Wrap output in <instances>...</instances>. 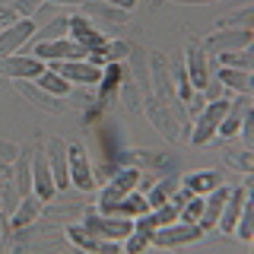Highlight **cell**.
I'll return each instance as SVG.
<instances>
[{
  "label": "cell",
  "instance_id": "6da1fadb",
  "mask_svg": "<svg viewBox=\"0 0 254 254\" xmlns=\"http://www.w3.org/2000/svg\"><path fill=\"white\" fill-rule=\"evenodd\" d=\"M137 185H140V169L121 165V169H118V172L108 178V185L102 188V200H99V203H102V213H105L108 206H115L118 200H121V197H127Z\"/></svg>",
  "mask_w": 254,
  "mask_h": 254
},
{
  "label": "cell",
  "instance_id": "7a4b0ae2",
  "mask_svg": "<svg viewBox=\"0 0 254 254\" xmlns=\"http://www.w3.org/2000/svg\"><path fill=\"white\" fill-rule=\"evenodd\" d=\"M229 102L232 99H213L210 105L203 108V115L197 118V127H194V133H190V143H210V137L216 133V127H219V121L229 115Z\"/></svg>",
  "mask_w": 254,
  "mask_h": 254
},
{
  "label": "cell",
  "instance_id": "3957f363",
  "mask_svg": "<svg viewBox=\"0 0 254 254\" xmlns=\"http://www.w3.org/2000/svg\"><path fill=\"white\" fill-rule=\"evenodd\" d=\"M32 54H35L38 61H83L89 51L79 42H73V38H70V42L67 38H51V42H38Z\"/></svg>",
  "mask_w": 254,
  "mask_h": 254
},
{
  "label": "cell",
  "instance_id": "277c9868",
  "mask_svg": "<svg viewBox=\"0 0 254 254\" xmlns=\"http://www.w3.org/2000/svg\"><path fill=\"white\" fill-rule=\"evenodd\" d=\"M203 235V229L197 222H169V226H159L149 242L159 245V248H172V245H188V242H197Z\"/></svg>",
  "mask_w": 254,
  "mask_h": 254
},
{
  "label": "cell",
  "instance_id": "5b68a950",
  "mask_svg": "<svg viewBox=\"0 0 254 254\" xmlns=\"http://www.w3.org/2000/svg\"><path fill=\"white\" fill-rule=\"evenodd\" d=\"M86 229L111 238V242H121V238H127L133 232V222L124 216H115V213H89L86 216Z\"/></svg>",
  "mask_w": 254,
  "mask_h": 254
},
{
  "label": "cell",
  "instance_id": "8992f818",
  "mask_svg": "<svg viewBox=\"0 0 254 254\" xmlns=\"http://www.w3.org/2000/svg\"><path fill=\"white\" fill-rule=\"evenodd\" d=\"M67 175H70V185H76L79 190H92L95 188V178H92V169H89V159H86L83 143L67 146Z\"/></svg>",
  "mask_w": 254,
  "mask_h": 254
},
{
  "label": "cell",
  "instance_id": "52a82bcc",
  "mask_svg": "<svg viewBox=\"0 0 254 254\" xmlns=\"http://www.w3.org/2000/svg\"><path fill=\"white\" fill-rule=\"evenodd\" d=\"M254 42V32L251 29H219L216 35H210L203 42V51L213 54H226V51H242Z\"/></svg>",
  "mask_w": 254,
  "mask_h": 254
},
{
  "label": "cell",
  "instance_id": "ba28073f",
  "mask_svg": "<svg viewBox=\"0 0 254 254\" xmlns=\"http://www.w3.org/2000/svg\"><path fill=\"white\" fill-rule=\"evenodd\" d=\"M54 73L64 76L67 83H79V86H92L102 79V67H95L89 61H51Z\"/></svg>",
  "mask_w": 254,
  "mask_h": 254
},
{
  "label": "cell",
  "instance_id": "9c48e42d",
  "mask_svg": "<svg viewBox=\"0 0 254 254\" xmlns=\"http://www.w3.org/2000/svg\"><path fill=\"white\" fill-rule=\"evenodd\" d=\"M149 67H153V83L159 89V102H162L165 108L178 111V121H185V115H181V108H178V95L172 89V76H169V67H165V58L162 54H153V58H149Z\"/></svg>",
  "mask_w": 254,
  "mask_h": 254
},
{
  "label": "cell",
  "instance_id": "30bf717a",
  "mask_svg": "<svg viewBox=\"0 0 254 254\" xmlns=\"http://www.w3.org/2000/svg\"><path fill=\"white\" fill-rule=\"evenodd\" d=\"M143 102H146V118L153 121V127L169 143H175V140H178V118L172 115V108H165L159 99H153V95H146Z\"/></svg>",
  "mask_w": 254,
  "mask_h": 254
},
{
  "label": "cell",
  "instance_id": "8fae6325",
  "mask_svg": "<svg viewBox=\"0 0 254 254\" xmlns=\"http://www.w3.org/2000/svg\"><path fill=\"white\" fill-rule=\"evenodd\" d=\"M42 70L45 67L35 54H6V58H0V73L10 79H29V76H38Z\"/></svg>",
  "mask_w": 254,
  "mask_h": 254
},
{
  "label": "cell",
  "instance_id": "7c38bea8",
  "mask_svg": "<svg viewBox=\"0 0 254 254\" xmlns=\"http://www.w3.org/2000/svg\"><path fill=\"white\" fill-rule=\"evenodd\" d=\"M35 35V22L32 19H16L13 26L0 29V58H6V54H16L22 45H26V38Z\"/></svg>",
  "mask_w": 254,
  "mask_h": 254
},
{
  "label": "cell",
  "instance_id": "4fadbf2b",
  "mask_svg": "<svg viewBox=\"0 0 254 254\" xmlns=\"http://www.w3.org/2000/svg\"><path fill=\"white\" fill-rule=\"evenodd\" d=\"M13 83H16V92H19L22 99H29L35 108H42V111H51V115H64V111H67V105H61V102L54 99L51 92H45L42 86L29 83V79H13Z\"/></svg>",
  "mask_w": 254,
  "mask_h": 254
},
{
  "label": "cell",
  "instance_id": "5bb4252c",
  "mask_svg": "<svg viewBox=\"0 0 254 254\" xmlns=\"http://www.w3.org/2000/svg\"><path fill=\"white\" fill-rule=\"evenodd\" d=\"M48 165H51V178H54V188L64 190L70 188V175H67V143H64L61 137H54L51 143H48Z\"/></svg>",
  "mask_w": 254,
  "mask_h": 254
},
{
  "label": "cell",
  "instance_id": "9a60e30c",
  "mask_svg": "<svg viewBox=\"0 0 254 254\" xmlns=\"http://www.w3.org/2000/svg\"><path fill=\"white\" fill-rule=\"evenodd\" d=\"M67 32L73 35V42H79V45L86 48V51H99V48L108 42V38L102 35V29H95L89 19H83V16L67 19Z\"/></svg>",
  "mask_w": 254,
  "mask_h": 254
},
{
  "label": "cell",
  "instance_id": "2e32d148",
  "mask_svg": "<svg viewBox=\"0 0 254 254\" xmlns=\"http://www.w3.org/2000/svg\"><path fill=\"white\" fill-rule=\"evenodd\" d=\"M32 190H35L38 197L48 203L54 197V178H51V165H48V156L45 153H35V159H32Z\"/></svg>",
  "mask_w": 254,
  "mask_h": 254
},
{
  "label": "cell",
  "instance_id": "e0dca14e",
  "mask_svg": "<svg viewBox=\"0 0 254 254\" xmlns=\"http://www.w3.org/2000/svg\"><path fill=\"white\" fill-rule=\"evenodd\" d=\"M67 238L76 245V248H86V251H115V242L86 226H67Z\"/></svg>",
  "mask_w": 254,
  "mask_h": 254
},
{
  "label": "cell",
  "instance_id": "ac0fdd59",
  "mask_svg": "<svg viewBox=\"0 0 254 254\" xmlns=\"http://www.w3.org/2000/svg\"><path fill=\"white\" fill-rule=\"evenodd\" d=\"M188 79H190V89H206L210 76H206V51L203 45H188Z\"/></svg>",
  "mask_w": 254,
  "mask_h": 254
},
{
  "label": "cell",
  "instance_id": "d6986e66",
  "mask_svg": "<svg viewBox=\"0 0 254 254\" xmlns=\"http://www.w3.org/2000/svg\"><path fill=\"white\" fill-rule=\"evenodd\" d=\"M226 197H229V188H226V185L206 190V197H203V213H200V222H197L203 232L216 226V219H219V213H222V203H226Z\"/></svg>",
  "mask_w": 254,
  "mask_h": 254
},
{
  "label": "cell",
  "instance_id": "ffe728a7",
  "mask_svg": "<svg viewBox=\"0 0 254 254\" xmlns=\"http://www.w3.org/2000/svg\"><path fill=\"white\" fill-rule=\"evenodd\" d=\"M248 188H235V190H229V197H226V203H222V213H219V226H222V232H232L235 229V219H238V213H242V206L245 200H248Z\"/></svg>",
  "mask_w": 254,
  "mask_h": 254
},
{
  "label": "cell",
  "instance_id": "44dd1931",
  "mask_svg": "<svg viewBox=\"0 0 254 254\" xmlns=\"http://www.w3.org/2000/svg\"><path fill=\"white\" fill-rule=\"evenodd\" d=\"M121 165H130V169H169V159L149 153V149H124Z\"/></svg>",
  "mask_w": 254,
  "mask_h": 254
},
{
  "label": "cell",
  "instance_id": "7402d4cb",
  "mask_svg": "<svg viewBox=\"0 0 254 254\" xmlns=\"http://www.w3.org/2000/svg\"><path fill=\"white\" fill-rule=\"evenodd\" d=\"M83 19H99V22L121 26L127 19V10H118V6H111V3H92V0H86L83 3Z\"/></svg>",
  "mask_w": 254,
  "mask_h": 254
},
{
  "label": "cell",
  "instance_id": "603a6c76",
  "mask_svg": "<svg viewBox=\"0 0 254 254\" xmlns=\"http://www.w3.org/2000/svg\"><path fill=\"white\" fill-rule=\"evenodd\" d=\"M133 48L127 42H105L99 48V51H89L86 58H89V64H95V67H105V64H118L121 58H127Z\"/></svg>",
  "mask_w": 254,
  "mask_h": 254
},
{
  "label": "cell",
  "instance_id": "cb8c5ba5",
  "mask_svg": "<svg viewBox=\"0 0 254 254\" xmlns=\"http://www.w3.org/2000/svg\"><path fill=\"white\" fill-rule=\"evenodd\" d=\"M105 213H115V216H124V219H130V216H143V213H149V203H146V197L143 194H127V197H121L115 206H108Z\"/></svg>",
  "mask_w": 254,
  "mask_h": 254
},
{
  "label": "cell",
  "instance_id": "d4e9b609",
  "mask_svg": "<svg viewBox=\"0 0 254 254\" xmlns=\"http://www.w3.org/2000/svg\"><path fill=\"white\" fill-rule=\"evenodd\" d=\"M121 76H124V70L118 67V64H105L102 67V79H99V105H108L111 102V95H115V89L121 86Z\"/></svg>",
  "mask_w": 254,
  "mask_h": 254
},
{
  "label": "cell",
  "instance_id": "484cf974",
  "mask_svg": "<svg viewBox=\"0 0 254 254\" xmlns=\"http://www.w3.org/2000/svg\"><path fill=\"white\" fill-rule=\"evenodd\" d=\"M38 6H42V0H13L6 10H0V26L6 29V26H13L16 19H29Z\"/></svg>",
  "mask_w": 254,
  "mask_h": 254
},
{
  "label": "cell",
  "instance_id": "4316f807",
  "mask_svg": "<svg viewBox=\"0 0 254 254\" xmlns=\"http://www.w3.org/2000/svg\"><path fill=\"white\" fill-rule=\"evenodd\" d=\"M219 83L226 86V89H235V92H242V95H251L254 89V79L248 70H232V67H222V73H219Z\"/></svg>",
  "mask_w": 254,
  "mask_h": 254
},
{
  "label": "cell",
  "instance_id": "83f0119b",
  "mask_svg": "<svg viewBox=\"0 0 254 254\" xmlns=\"http://www.w3.org/2000/svg\"><path fill=\"white\" fill-rule=\"evenodd\" d=\"M42 197L38 194H26L22 197V203H19V210H16V216H13V229H22V226H29L32 219L42 213Z\"/></svg>",
  "mask_w": 254,
  "mask_h": 254
},
{
  "label": "cell",
  "instance_id": "f1b7e54d",
  "mask_svg": "<svg viewBox=\"0 0 254 254\" xmlns=\"http://www.w3.org/2000/svg\"><path fill=\"white\" fill-rule=\"evenodd\" d=\"M219 185H222V178H219V172H213V169L190 172L188 178H185V188H190L194 194H206V190H213V188H219Z\"/></svg>",
  "mask_w": 254,
  "mask_h": 254
},
{
  "label": "cell",
  "instance_id": "f546056e",
  "mask_svg": "<svg viewBox=\"0 0 254 254\" xmlns=\"http://www.w3.org/2000/svg\"><path fill=\"white\" fill-rule=\"evenodd\" d=\"M35 86H42V89L51 92V95H67L70 92V83L64 76H58L54 70H42V73L35 76Z\"/></svg>",
  "mask_w": 254,
  "mask_h": 254
},
{
  "label": "cell",
  "instance_id": "4dcf8cb0",
  "mask_svg": "<svg viewBox=\"0 0 254 254\" xmlns=\"http://www.w3.org/2000/svg\"><path fill=\"white\" fill-rule=\"evenodd\" d=\"M219 61H222V67L248 70V73H251V67H254V58H251L248 48H242V51H226V54H219Z\"/></svg>",
  "mask_w": 254,
  "mask_h": 254
},
{
  "label": "cell",
  "instance_id": "1f68e13d",
  "mask_svg": "<svg viewBox=\"0 0 254 254\" xmlns=\"http://www.w3.org/2000/svg\"><path fill=\"white\" fill-rule=\"evenodd\" d=\"M19 172H16V188H19V194L26 197L32 194V162H29V153H19Z\"/></svg>",
  "mask_w": 254,
  "mask_h": 254
},
{
  "label": "cell",
  "instance_id": "d6a6232c",
  "mask_svg": "<svg viewBox=\"0 0 254 254\" xmlns=\"http://www.w3.org/2000/svg\"><path fill=\"white\" fill-rule=\"evenodd\" d=\"M181 222H200V213H203V197L200 194H194L190 200L181 206Z\"/></svg>",
  "mask_w": 254,
  "mask_h": 254
},
{
  "label": "cell",
  "instance_id": "836d02e7",
  "mask_svg": "<svg viewBox=\"0 0 254 254\" xmlns=\"http://www.w3.org/2000/svg\"><path fill=\"white\" fill-rule=\"evenodd\" d=\"M219 26L222 29H251L254 26V10L248 6V10H242V13H235V16H226Z\"/></svg>",
  "mask_w": 254,
  "mask_h": 254
},
{
  "label": "cell",
  "instance_id": "e575fe53",
  "mask_svg": "<svg viewBox=\"0 0 254 254\" xmlns=\"http://www.w3.org/2000/svg\"><path fill=\"white\" fill-rule=\"evenodd\" d=\"M226 162L235 165V169H242V172H251V169H254L251 149H229V153H226Z\"/></svg>",
  "mask_w": 254,
  "mask_h": 254
},
{
  "label": "cell",
  "instance_id": "d590c367",
  "mask_svg": "<svg viewBox=\"0 0 254 254\" xmlns=\"http://www.w3.org/2000/svg\"><path fill=\"white\" fill-rule=\"evenodd\" d=\"M178 188V178H172V181H162V185H156L153 190H149V197H146V203L149 206H162L165 203V197H169V190Z\"/></svg>",
  "mask_w": 254,
  "mask_h": 254
},
{
  "label": "cell",
  "instance_id": "8d00e7d4",
  "mask_svg": "<svg viewBox=\"0 0 254 254\" xmlns=\"http://www.w3.org/2000/svg\"><path fill=\"white\" fill-rule=\"evenodd\" d=\"M238 130H242L245 149H254V115H251V108L242 115V124H238Z\"/></svg>",
  "mask_w": 254,
  "mask_h": 254
},
{
  "label": "cell",
  "instance_id": "74e56055",
  "mask_svg": "<svg viewBox=\"0 0 254 254\" xmlns=\"http://www.w3.org/2000/svg\"><path fill=\"white\" fill-rule=\"evenodd\" d=\"M238 216H242V222H238V235H242V242H251V235H254V222H251V203L245 200V206H242V213H238Z\"/></svg>",
  "mask_w": 254,
  "mask_h": 254
},
{
  "label": "cell",
  "instance_id": "f35d334b",
  "mask_svg": "<svg viewBox=\"0 0 254 254\" xmlns=\"http://www.w3.org/2000/svg\"><path fill=\"white\" fill-rule=\"evenodd\" d=\"M175 79H178V92H181V99H190V79H188V70L181 67V64H175Z\"/></svg>",
  "mask_w": 254,
  "mask_h": 254
},
{
  "label": "cell",
  "instance_id": "ab89813d",
  "mask_svg": "<svg viewBox=\"0 0 254 254\" xmlns=\"http://www.w3.org/2000/svg\"><path fill=\"white\" fill-rule=\"evenodd\" d=\"M16 156H19V146H13V143H0V162H13Z\"/></svg>",
  "mask_w": 254,
  "mask_h": 254
},
{
  "label": "cell",
  "instance_id": "60d3db41",
  "mask_svg": "<svg viewBox=\"0 0 254 254\" xmlns=\"http://www.w3.org/2000/svg\"><path fill=\"white\" fill-rule=\"evenodd\" d=\"M102 3H111V6H118V10H127V13H130L137 0H102Z\"/></svg>",
  "mask_w": 254,
  "mask_h": 254
},
{
  "label": "cell",
  "instance_id": "b9f144b4",
  "mask_svg": "<svg viewBox=\"0 0 254 254\" xmlns=\"http://www.w3.org/2000/svg\"><path fill=\"white\" fill-rule=\"evenodd\" d=\"M172 3H185V6H200V3H216V0H172Z\"/></svg>",
  "mask_w": 254,
  "mask_h": 254
},
{
  "label": "cell",
  "instance_id": "7bdbcfd3",
  "mask_svg": "<svg viewBox=\"0 0 254 254\" xmlns=\"http://www.w3.org/2000/svg\"><path fill=\"white\" fill-rule=\"evenodd\" d=\"M51 3H86V0H51Z\"/></svg>",
  "mask_w": 254,
  "mask_h": 254
},
{
  "label": "cell",
  "instance_id": "ee69618b",
  "mask_svg": "<svg viewBox=\"0 0 254 254\" xmlns=\"http://www.w3.org/2000/svg\"><path fill=\"white\" fill-rule=\"evenodd\" d=\"M0 229H3V222H0Z\"/></svg>",
  "mask_w": 254,
  "mask_h": 254
}]
</instances>
